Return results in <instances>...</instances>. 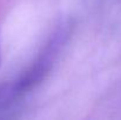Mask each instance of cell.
<instances>
[{"label":"cell","instance_id":"6da1fadb","mask_svg":"<svg viewBox=\"0 0 121 120\" xmlns=\"http://www.w3.org/2000/svg\"><path fill=\"white\" fill-rule=\"evenodd\" d=\"M0 62H1V49H0Z\"/></svg>","mask_w":121,"mask_h":120}]
</instances>
